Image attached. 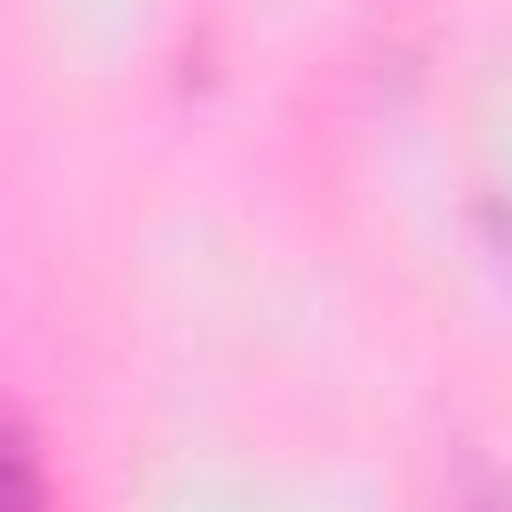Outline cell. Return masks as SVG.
Masks as SVG:
<instances>
[{
	"instance_id": "6da1fadb",
	"label": "cell",
	"mask_w": 512,
	"mask_h": 512,
	"mask_svg": "<svg viewBox=\"0 0 512 512\" xmlns=\"http://www.w3.org/2000/svg\"><path fill=\"white\" fill-rule=\"evenodd\" d=\"M0 512H48V488H40V464L24 448V432L0 416Z\"/></svg>"
}]
</instances>
